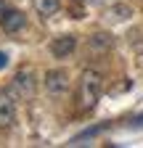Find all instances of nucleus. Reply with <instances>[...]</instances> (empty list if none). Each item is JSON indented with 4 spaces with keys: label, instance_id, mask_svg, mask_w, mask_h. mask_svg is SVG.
<instances>
[{
    "label": "nucleus",
    "instance_id": "f257e3e1",
    "mask_svg": "<svg viewBox=\"0 0 143 148\" xmlns=\"http://www.w3.org/2000/svg\"><path fill=\"white\" fill-rule=\"evenodd\" d=\"M103 90V77L96 69H85L80 77V92H77V108L80 111H93Z\"/></svg>",
    "mask_w": 143,
    "mask_h": 148
},
{
    "label": "nucleus",
    "instance_id": "f03ea898",
    "mask_svg": "<svg viewBox=\"0 0 143 148\" xmlns=\"http://www.w3.org/2000/svg\"><path fill=\"white\" fill-rule=\"evenodd\" d=\"M43 85H45V90H48V95L58 98V95H64V92L69 90V74H66L64 69H50V71H45Z\"/></svg>",
    "mask_w": 143,
    "mask_h": 148
},
{
    "label": "nucleus",
    "instance_id": "7ed1b4c3",
    "mask_svg": "<svg viewBox=\"0 0 143 148\" xmlns=\"http://www.w3.org/2000/svg\"><path fill=\"white\" fill-rule=\"evenodd\" d=\"M34 87H37V82H34V74L29 69H21L13 77V82H11V92H13V95H19V98H24V101L34 95Z\"/></svg>",
    "mask_w": 143,
    "mask_h": 148
},
{
    "label": "nucleus",
    "instance_id": "20e7f679",
    "mask_svg": "<svg viewBox=\"0 0 143 148\" xmlns=\"http://www.w3.org/2000/svg\"><path fill=\"white\" fill-rule=\"evenodd\" d=\"M16 119V103L8 90H0V127H8Z\"/></svg>",
    "mask_w": 143,
    "mask_h": 148
},
{
    "label": "nucleus",
    "instance_id": "39448f33",
    "mask_svg": "<svg viewBox=\"0 0 143 148\" xmlns=\"http://www.w3.org/2000/svg\"><path fill=\"white\" fill-rule=\"evenodd\" d=\"M0 24H3V29H6L8 34H13V32L24 29V24H27V16H24L21 11H6L3 16H0Z\"/></svg>",
    "mask_w": 143,
    "mask_h": 148
},
{
    "label": "nucleus",
    "instance_id": "423d86ee",
    "mask_svg": "<svg viewBox=\"0 0 143 148\" xmlns=\"http://www.w3.org/2000/svg\"><path fill=\"white\" fill-rule=\"evenodd\" d=\"M77 48V40L72 34H64V37H56V40L50 42V53L56 56V58H66V56Z\"/></svg>",
    "mask_w": 143,
    "mask_h": 148
},
{
    "label": "nucleus",
    "instance_id": "0eeeda50",
    "mask_svg": "<svg viewBox=\"0 0 143 148\" xmlns=\"http://www.w3.org/2000/svg\"><path fill=\"white\" fill-rule=\"evenodd\" d=\"M32 5H34V11H37L43 18H48V16H53L61 8V0H32Z\"/></svg>",
    "mask_w": 143,
    "mask_h": 148
},
{
    "label": "nucleus",
    "instance_id": "6e6552de",
    "mask_svg": "<svg viewBox=\"0 0 143 148\" xmlns=\"http://www.w3.org/2000/svg\"><path fill=\"white\" fill-rule=\"evenodd\" d=\"M6 66H8V56L0 50V69H6Z\"/></svg>",
    "mask_w": 143,
    "mask_h": 148
},
{
    "label": "nucleus",
    "instance_id": "1a4fd4ad",
    "mask_svg": "<svg viewBox=\"0 0 143 148\" xmlns=\"http://www.w3.org/2000/svg\"><path fill=\"white\" fill-rule=\"evenodd\" d=\"M133 124H135V127H140V124H143V116H135V122H133Z\"/></svg>",
    "mask_w": 143,
    "mask_h": 148
},
{
    "label": "nucleus",
    "instance_id": "9d476101",
    "mask_svg": "<svg viewBox=\"0 0 143 148\" xmlns=\"http://www.w3.org/2000/svg\"><path fill=\"white\" fill-rule=\"evenodd\" d=\"M96 3H98V0H96Z\"/></svg>",
    "mask_w": 143,
    "mask_h": 148
}]
</instances>
